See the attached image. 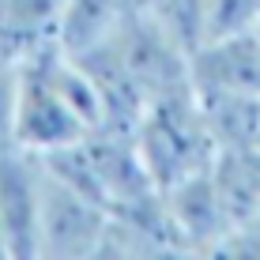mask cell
Listing matches in <instances>:
<instances>
[{
    "label": "cell",
    "mask_w": 260,
    "mask_h": 260,
    "mask_svg": "<svg viewBox=\"0 0 260 260\" xmlns=\"http://www.w3.org/2000/svg\"><path fill=\"white\" fill-rule=\"evenodd\" d=\"M0 260H12V253H8V234H4V219H0Z\"/></svg>",
    "instance_id": "7c38bea8"
},
{
    "label": "cell",
    "mask_w": 260,
    "mask_h": 260,
    "mask_svg": "<svg viewBox=\"0 0 260 260\" xmlns=\"http://www.w3.org/2000/svg\"><path fill=\"white\" fill-rule=\"evenodd\" d=\"M215 147H253L260 136V98L249 91H196Z\"/></svg>",
    "instance_id": "9c48e42d"
},
{
    "label": "cell",
    "mask_w": 260,
    "mask_h": 260,
    "mask_svg": "<svg viewBox=\"0 0 260 260\" xmlns=\"http://www.w3.org/2000/svg\"><path fill=\"white\" fill-rule=\"evenodd\" d=\"M102 124V98H98L87 68L68 49L53 42V46L23 57L12 124V140L19 151L49 158L57 151L83 143Z\"/></svg>",
    "instance_id": "6da1fadb"
},
{
    "label": "cell",
    "mask_w": 260,
    "mask_h": 260,
    "mask_svg": "<svg viewBox=\"0 0 260 260\" xmlns=\"http://www.w3.org/2000/svg\"><path fill=\"white\" fill-rule=\"evenodd\" d=\"M68 0H0V53L23 60L57 42Z\"/></svg>",
    "instance_id": "52a82bcc"
},
{
    "label": "cell",
    "mask_w": 260,
    "mask_h": 260,
    "mask_svg": "<svg viewBox=\"0 0 260 260\" xmlns=\"http://www.w3.org/2000/svg\"><path fill=\"white\" fill-rule=\"evenodd\" d=\"M110 208L68 185L42 162V208H38V260H87L98 256Z\"/></svg>",
    "instance_id": "3957f363"
},
{
    "label": "cell",
    "mask_w": 260,
    "mask_h": 260,
    "mask_svg": "<svg viewBox=\"0 0 260 260\" xmlns=\"http://www.w3.org/2000/svg\"><path fill=\"white\" fill-rule=\"evenodd\" d=\"M140 12H147V0H68L57 46L68 53L94 49L110 42L121 26H128Z\"/></svg>",
    "instance_id": "8992f818"
},
{
    "label": "cell",
    "mask_w": 260,
    "mask_h": 260,
    "mask_svg": "<svg viewBox=\"0 0 260 260\" xmlns=\"http://www.w3.org/2000/svg\"><path fill=\"white\" fill-rule=\"evenodd\" d=\"M256 34H260V26H256Z\"/></svg>",
    "instance_id": "5bb4252c"
},
{
    "label": "cell",
    "mask_w": 260,
    "mask_h": 260,
    "mask_svg": "<svg viewBox=\"0 0 260 260\" xmlns=\"http://www.w3.org/2000/svg\"><path fill=\"white\" fill-rule=\"evenodd\" d=\"M42 158L19 147L0 151V219L12 260H38Z\"/></svg>",
    "instance_id": "277c9868"
},
{
    "label": "cell",
    "mask_w": 260,
    "mask_h": 260,
    "mask_svg": "<svg viewBox=\"0 0 260 260\" xmlns=\"http://www.w3.org/2000/svg\"><path fill=\"white\" fill-rule=\"evenodd\" d=\"M132 136L158 192H170L174 185L211 170L215 151H219L196 102V87L151 102L140 124L132 128Z\"/></svg>",
    "instance_id": "7a4b0ae2"
},
{
    "label": "cell",
    "mask_w": 260,
    "mask_h": 260,
    "mask_svg": "<svg viewBox=\"0 0 260 260\" xmlns=\"http://www.w3.org/2000/svg\"><path fill=\"white\" fill-rule=\"evenodd\" d=\"M19 64L23 60L0 53V151L15 147L12 124H15V91H19Z\"/></svg>",
    "instance_id": "8fae6325"
},
{
    "label": "cell",
    "mask_w": 260,
    "mask_h": 260,
    "mask_svg": "<svg viewBox=\"0 0 260 260\" xmlns=\"http://www.w3.org/2000/svg\"><path fill=\"white\" fill-rule=\"evenodd\" d=\"M256 26H260V0H204V42L249 34Z\"/></svg>",
    "instance_id": "30bf717a"
},
{
    "label": "cell",
    "mask_w": 260,
    "mask_h": 260,
    "mask_svg": "<svg viewBox=\"0 0 260 260\" xmlns=\"http://www.w3.org/2000/svg\"><path fill=\"white\" fill-rule=\"evenodd\" d=\"M253 147H256V151H260V136H256V140H253Z\"/></svg>",
    "instance_id": "4fadbf2b"
},
{
    "label": "cell",
    "mask_w": 260,
    "mask_h": 260,
    "mask_svg": "<svg viewBox=\"0 0 260 260\" xmlns=\"http://www.w3.org/2000/svg\"><path fill=\"white\" fill-rule=\"evenodd\" d=\"M162 196H166V208L174 215L185 245H189V256H222V245L234 234V222H230V215L219 200L211 170L174 185Z\"/></svg>",
    "instance_id": "5b68a950"
},
{
    "label": "cell",
    "mask_w": 260,
    "mask_h": 260,
    "mask_svg": "<svg viewBox=\"0 0 260 260\" xmlns=\"http://www.w3.org/2000/svg\"><path fill=\"white\" fill-rule=\"evenodd\" d=\"M211 181L226 208L230 222L241 226L260 211V151L256 147H222L215 151Z\"/></svg>",
    "instance_id": "ba28073f"
}]
</instances>
